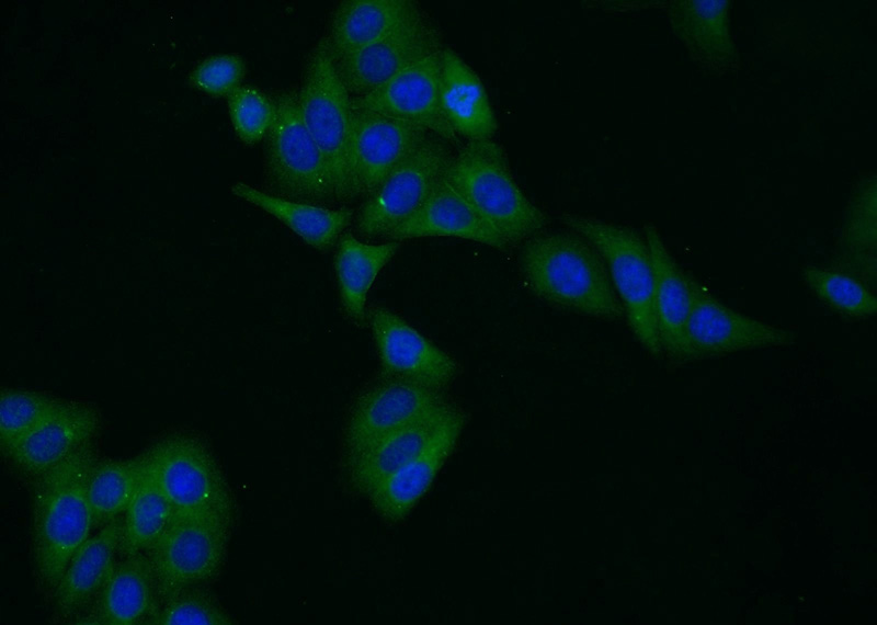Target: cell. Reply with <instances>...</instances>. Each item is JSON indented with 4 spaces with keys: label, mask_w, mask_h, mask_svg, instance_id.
<instances>
[{
    "label": "cell",
    "mask_w": 877,
    "mask_h": 625,
    "mask_svg": "<svg viewBox=\"0 0 877 625\" xmlns=\"http://www.w3.org/2000/svg\"><path fill=\"white\" fill-rule=\"evenodd\" d=\"M451 159L442 143L428 138L368 194L357 217L360 231L388 236L403 224L426 200Z\"/></svg>",
    "instance_id": "30bf717a"
},
{
    "label": "cell",
    "mask_w": 877,
    "mask_h": 625,
    "mask_svg": "<svg viewBox=\"0 0 877 625\" xmlns=\"http://www.w3.org/2000/svg\"><path fill=\"white\" fill-rule=\"evenodd\" d=\"M243 59L235 54H216L205 58L191 72L189 81L194 88L214 96H229L244 78Z\"/></svg>",
    "instance_id": "e575fe53"
},
{
    "label": "cell",
    "mask_w": 877,
    "mask_h": 625,
    "mask_svg": "<svg viewBox=\"0 0 877 625\" xmlns=\"http://www.w3.org/2000/svg\"><path fill=\"white\" fill-rule=\"evenodd\" d=\"M65 399L24 388H3L0 400V443L3 454L50 419Z\"/></svg>",
    "instance_id": "1f68e13d"
},
{
    "label": "cell",
    "mask_w": 877,
    "mask_h": 625,
    "mask_svg": "<svg viewBox=\"0 0 877 625\" xmlns=\"http://www.w3.org/2000/svg\"><path fill=\"white\" fill-rule=\"evenodd\" d=\"M297 99L303 121L330 169L335 198L353 197L352 98L338 73L327 38L320 39L308 58Z\"/></svg>",
    "instance_id": "5b68a950"
},
{
    "label": "cell",
    "mask_w": 877,
    "mask_h": 625,
    "mask_svg": "<svg viewBox=\"0 0 877 625\" xmlns=\"http://www.w3.org/2000/svg\"><path fill=\"white\" fill-rule=\"evenodd\" d=\"M123 525L112 520L79 547L54 590L58 611L73 614L95 599L114 566Z\"/></svg>",
    "instance_id": "cb8c5ba5"
},
{
    "label": "cell",
    "mask_w": 877,
    "mask_h": 625,
    "mask_svg": "<svg viewBox=\"0 0 877 625\" xmlns=\"http://www.w3.org/2000/svg\"><path fill=\"white\" fill-rule=\"evenodd\" d=\"M228 110L237 136L247 145L267 136L276 114L275 101L250 86H241L228 96Z\"/></svg>",
    "instance_id": "836d02e7"
},
{
    "label": "cell",
    "mask_w": 877,
    "mask_h": 625,
    "mask_svg": "<svg viewBox=\"0 0 877 625\" xmlns=\"http://www.w3.org/2000/svg\"><path fill=\"white\" fill-rule=\"evenodd\" d=\"M157 581L147 556L127 555L115 564L106 582L95 596L87 623L135 625L155 612Z\"/></svg>",
    "instance_id": "7402d4cb"
},
{
    "label": "cell",
    "mask_w": 877,
    "mask_h": 625,
    "mask_svg": "<svg viewBox=\"0 0 877 625\" xmlns=\"http://www.w3.org/2000/svg\"><path fill=\"white\" fill-rule=\"evenodd\" d=\"M141 474L140 458L132 461H99L88 484V499L93 524L110 522L130 503Z\"/></svg>",
    "instance_id": "f546056e"
},
{
    "label": "cell",
    "mask_w": 877,
    "mask_h": 625,
    "mask_svg": "<svg viewBox=\"0 0 877 625\" xmlns=\"http://www.w3.org/2000/svg\"><path fill=\"white\" fill-rule=\"evenodd\" d=\"M420 7L410 0H344L333 12L327 37L333 59L378 42L403 24Z\"/></svg>",
    "instance_id": "d4e9b609"
},
{
    "label": "cell",
    "mask_w": 877,
    "mask_h": 625,
    "mask_svg": "<svg viewBox=\"0 0 877 625\" xmlns=\"http://www.w3.org/2000/svg\"><path fill=\"white\" fill-rule=\"evenodd\" d=\"M801 277L816 298L842 316L865 319L877 310L875 292L842 271L807 265Z\"/></svg>",
    "instance_id": "4dcf8cb0"
},
{
    "label": "cell",
    "mask_w": 877,
    "mask_h": 625,
    "mask_svg": "<svg viewBox=\"0 0 877 625\" xmlns=\"http://www.w3.org/2000/svg\"><path fill=\"white\" fill-rule=\"evenodd\" d=\"M560 220L600 253L631 332L652 356H660L654 275L645 238L630 227L595 217L563 213Z\"/></svg>",
    "instance_id": "277c9868"
},
{
    "label": "cell",
    "mask_w": 877,
    "mask_h": 625,
    "mask_svg": "<svg viewBox=\"0 0 877 625\" xmlns=\"http://www.w3.org/2000/svg\"><path fill=\"white\" fill-rule=\"evenodd\" d=\"M140 463L139 484L125 510L123 523L121 544L127 555L147 550L164 531L174 513L171 502L141 458Z\"/></svg>",
    "instance_id": "f1b7e54d"
},
{
    "label": "cell",
    "mask_w": 877,
    "mask_h": 625,
    "mask_svg": "<svg viewBox=\"0 0 877 625\" xmlns=\"http://www.w3.org/2000/svg\"><path fill=\"white\" fill-rule=\"evenodd\" d=\"M462 417L422 452L384 479L369 495L376 513L389 523L403 520L430 489L453 452L464 427Z\"/></svg>",
    "instance_id": "d6986e66"
},
{
    "label": "cell",
    "mask_w": 877,
    "mask_h": 625,
    "mask_svg": "<svg viewBox=\"0 0 877 625\" xmlns=\"http://www.w3.org/2000/svg\"><path fill=\"white\" fill-rule=\"evenodd\" d=\"M274 101L265 173L275 195L311 204L335 198L330 169L303 121L297 95L284 92Z\"/></svg>",
    "instance_id": "52a82bcc"
},
{
    "label": "cell",
    "mask_w": 877,
    "mask_h": 625,
    "mask_svg": "<svg viewBox=\"0 0 877 625\" xmlns=\"http://www.w3.org/2000/svg\"><path fill=\"white\" fill-rule=\"evenodd\" d=\"M101 419L87 402L65 400L57 412L4 455L22 474L35 478L93 443Z\"/></svg>",
    "instance_id": "ac0fdd59"
},
{
    "label": "cell",
    "mask_w": 877,
    "mask_h": 625,
    "mask_svg": "<svg viewBox=\"0 0 877 625\" xmlns=\"http://www.w3.org/2000/svg\"><path fill=\"white\" fill-rule=\"evenodd\" d=\"M464 417L449 404L394 430L346 456L351 486L368 496L384 479L422 452L437 435Z\"/></svg>",
    "instance_id": "e0dca14e"
},
{
    "label": "cell",
    "mask_w": 877,
    "mask_h": 625,
    "mask_svg": "<svg viewBox=\"0 0 877 625\" xmlns=\"http://www.w3.org/2000/svg\"><path fill=\"white\" fill-rule=\"evenodd\" d=\"M519 264L528 291L551 306L608 321L625 317L600 253L572 230L531 237Z\"/></svg>",
    "instance_id": "6da1fadb"
},
{
    "label": "cell",
    "mask_w": 877,
    "mask_h": 625,
    "mask_svg": "<svg viewBox=\"0 0 877 625\" xmlns=\"http://www.w3.org/2000/svg\"><path fill=\"white\" fill-rule=\"evenodd\" d=\"M384 377L402 378L441 391L457 373L456 362L403 318L383 306L366 311Z\"/></svg>",
    "instance_id": "7c38bea8"
},
{
    "label": "cell",
    "mask_w": 877,
    "mask_h": 625,
    "mask_svg": "<svg viewBox=\"0 0 877 625\" xmlns=\"http://www.w3.org/2000/svg\"><path fill=\"white\" fill-rule=\"evenodd\" d=\"M428 139V130L410 122L353 110L350 177L353 197L372 193L387 175Z\"/></svg>",
    "instance_id": "5bb4252c"
},
{
    "label": "cell",
    "mask_w": 877,
    "mask_h": 625,
    "mask_svg": "<svg viewBox=\"0 0 877 625\" xmlns=\"http://www.w3.org/2000/svg\"><path fill=\"white\" fill-rule=\"evenodd\" d=\"M388 236L396 241L421 237H458L500 251L509 247L443 177L419 209Z\"/></svg>",
    "instance_id": "44dd1931"
},
{
    "label": "cell",
    "mask_w": 877,
    "mask_h": 625,
    "mask_svg": "<svg viewBox=\"0 0 877 625\" xmlns=\"http://www.w3.org/2000/svg\"><path fill=\"white\" fill-rule=\"evenodd\" d=\"M654 275V309L662 353L685 362V327L691 310L687 274L670 253L657 227L643 226Z\"/></svg>",
    "instance_id": "ffe728a7"
},
{
    "label": "cell",
    "mask_w": 877,
    "mask_h": 625,
    "mask_svg": "<svg viewBox=\"0 0 877 625\" xmlns=\"http://www.w3.org/2000/svg\"><path fill=\"white\" fill-rule=\"evenodd\" d=\"M140 458L175 514H232L229 487L208 445L191 432H174L152 443Z\"/></svg>",
    "instance_id": "8992f818"
},
{
    "label": "cell",
    "mask_w": 877,
    "mask_h": 625,
    "mask_svg": "<svg viewBox=\"0 0 877 625\" xmlns=\"http://www.w3.org/2000/svg\"><path fill=\"white\" fill-rule=\"evenodd\" d=\"M231 192L271 214L304 242L319 251L334 247L352 218V211L349 208L332 209L293 201L259 191L241 182L234 184Z\"/></svg>",
    "instance_id": "4316f807"
},
{
    "label": "cell",
    "mask_w": 877,
    "mask_h": 625,
    "mask_svg": "<svg viewBox=\"0 0 877 625\" xmlns=\"http://www.w3.org/2000/svg\"><path fill=\"white\" fill-rule=\"evenodd\" d=\"M730 0H672L665 12L674 37L693 64L706 73L725 76L739 69L730 26Z\"/></svg>",
    "instance_id": "2e32d148"
},
{
    "label": "cell",
    "mask_w": 877,
    "mask_h": 625,
    "mask_svg": "<svg viewBox=\"0 0 877 625\" xmlns=\"http://www.w3.org/2000/svg\"><path fill=\"white\" fill-rule=\"evenodd\" d=\"M441 106L453 130L469 140L490 139L497 130L480 79L447 47L442 49Z\"/></svg>",
    "instance_id": "484cf974"
},
{
    "label": "cell",
    "mask_w": 877,
    "mask_h": 625,
    "mask_svg": "<svg viewBox=\"0 0 877 625\" xmlns=\"http://www.w3.org/2000/svg\"><path fill=\"white\" fill-rule=\"evenodd\" d=\"M231 515L175 514L146 550L159 592L166 596L213 578L224 564Z\"/></svg>",
    "instance_id": "ba28073f"
},
{
    "label": "cell",
    "mask_w": 877,
    "mask_h": 625,
    "mask_svg": "<svg viewBox=\"0 0 877 625\" xmlns=\"http://www.w3.org/2000/svg\"><path fill=\"white\" fill-rule=\"evenodd\" d=\"M687 281L692 299L685 327V362L795 343V331L732 309L691 274Z\"/></svg>",
    "instance_id": "9c48e42d"
},
{
    "label": "cell",
    "mask_w": 877,
    "mask_h": 625,
    "mask_svg": "<svg viewBox=\"0 0 877 625\" xmlns=\"http://www.w3.org/2000/svg\"><path fill=\"white\" fill-rule=\"evenodd\" d=\"M398 247L397 242L371 245L360 241L350 232L341 235L334 271L342 307L355 323H365L367 293Z\"/></svg>",
    "instance_id": "83f0119b"
},
{
    "label": "cell",
    "mask_w": 877,
    "mask_h": 625,
    "mask_svg": "<svg viewBox=\"0 0 877 625\" xmlns=\"http://www.w3.org/2000/svg\"><path fill=\"white\" fill-rule=\"evenodd\" d=\"M447 405L441 391L407 379L384 377L361 394L350 411L344 432L346 453Z\"/></svg>",
    "instance_id": "4fadbf2b"
},
{
    "label": "cell",
    "mask_w": 877,
    "mask_h": 625,
    "mask_svg": "<svg viewBox=\"0 0 877 625\" xmlns=\"http://www.w3.org/2000/svg\"><path fill=\"white\" fill-rule=\"evenodd\" d=\"M836 270L875 292L877 279V185L875 174L859 179L845 211L835 248Z\"/></svg>",
    "instance_id": "603a6c76"
},
{
    "label": "cell",
    "mask_w": 877,
    "mask_h": 625,
    "mask_svg": "<svg viewBox=\"0 0 877 625\" xmlns=\"http://www.w3.org/2000/svg\"><path fill=\"white\" fill-rule=\"evenodd\" d=\"M441 49L442 37L437 27L420 10L378 42L334 63L349 93L362 96Z\"/></svg>",
    "instance_id": "8fae6325"
},
{
    "label": "cell",
    "mask_w": 877,
    "mask_h": 625,
    "mask_svg": "<svg viewBox=\"0 0 877 625\" xmlns=\"http://www.w3.org/2000/svg\"><path fill=\"white\" fill-rule=\"evenodd\" d=\"M441 71L442 49L407 67L378 89L352 98V109L410 122L454 139L456 133L441 106Z\"/></svg>",
    "instance_id": "9a60e30c"
},
{
    "label": "cell",
    "mask_w": 877,
    "mask_h": 625,
    "mask_svg": "<svg viewBox=\"0 0 877 625\" xmlns=\"http://www.w3.org/2000/svg\"><path fill=\"white\" fill-rule=\"evenodd\" d=\"M156 625H230L229 614L208 593L193 587L164 596L159 610L150 616Z\"/></svg>",
    "instance_id": "d6a6232c"
},
{
    "label": "cell",
    "mask_w": 877,
    "mask_h": 625,
    "mask_svg": "<svg viewBox=\"0 0 877 625\" xmlns=\"http://www.w3.org/2000/svg\"><path fill=\"white\" fill-rule=\"evenodd\" d=\"M443 178L508 246L529 239L547 224L515 182L503 148L491 139L469 140L452 157Z\"/></svg>",
    "instance_id": "3957f363"
},
{
    "label": "cell",
    "mask_w": 877,
    "mask_h": 625,
    "mask_svg": "<svg viewBox=\"0 0 877 625\" xmlns=\"http://www.w3.org/2000/svg\"><path fill=\"white\" fill-rule=\"evenodd\" d=\"M96 462L91 443L34 478L32 550L36 576L47 589L55 590L90 536L88 484Z\"/></svg>",
    "instance_id": "7a4b0ae2"
}]
</instances>
